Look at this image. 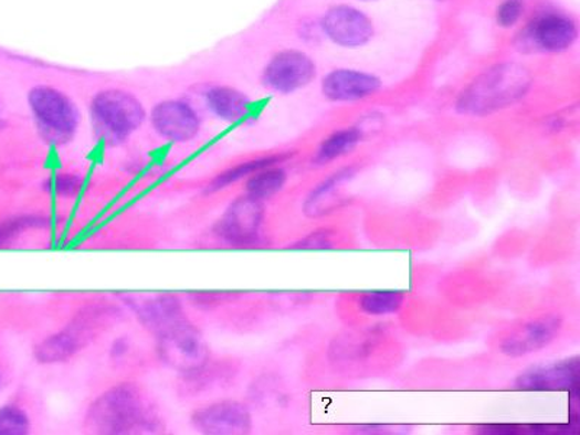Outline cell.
I'll list each match as a JSON object with an SVG mask.
<instances>
[{"label":"cell","instance_id":"6da1fadb","mask_svg":"<svg viewBox=\"0 0 580 435\" xmlns=\"http://www.w3.org/2000/svg\"><path fill=\"white\" fill-rule=\"evenodd\" d=\"M531 77L526 68L514 63L487 68L462 92L457 110L463 115L485 117L508 108L530 89Z\"/></svg>","mask_w":580,"mask_h":435},{"label":"cell","instance_id":"7a4b0ae2","mask_svg":"<svg viewBox=\"0 0 580 435\" xmlns=\"http://www.w3.org/2000/svg\"><path fill=\"white\" fill-rule=\"evenodd\" d=\"M87 423L99 434H131L152 428V416L141 391L123 383L97 397L87 414Z\"/></svg>","mask_w":580,"mask_h":435},{"label":"cell","instance_id":"3957f363","mask_svg":"<svg viewBox=\"0 0 580 435\" xmlns=\"http://www.w3.org/2000/svg\"><path fill=\"white\" fill-rule=\"evenodd\" d=\"M93 115L109 137L120 140L139 128L146 114L136 97L120 91H108L93 100Z\"/></svg>","mask_w":580,"mask_h":435},{"label":"cell","instance_id":"277c9868","mask_svg":"<svg viewBox=\"0 0 580 435\" xmlns=\"http://www.w3.org/2000/svg\"><path fill=\"white\" fill-rule=\"evenodd\" d=\"M30 105L36 119L49 131L57 136H72L78 124V113L62 92L40 86L31 91Z\"/></svg>","mask_w":580,"mask_h":435},{"label":"cell","instance_id":"5b68a950","mask_svg":"<svg viewBox=\"0 0 580 435\" xmlns=\"http://www.w3.org/2000/svg\"><path fill=\"white\" fill-rule=\"evenodd\" d=\"M323 28L328 39L346 49L368 44L373 36V24L359 9L338 4L325 13Z\"/></svg>","mask_w":580,"mask_h":435},{"label":"cell","instance_id":"8992f818","mask_svg":"<svg viewBox=\"0 0 580 435\" xmlns=\"http://www.w3.org/2000/svg\"><path fill=\"white\" fill-rule=\"evenodd\" d=\"M315 64L300 51H283L268 63L264 83L273 91L291 94L309 85L315 77Z\"/></svg>","mask_w":580,"mask_h":435},{"label":"cell","instance_id":"52a82bcc","mask_svg":"<svg viewBox=\"0 0 580 435\" xmlns=\"http://www.w3.org/2000/svg\"><path fill=\"white\" fill-rule=\"evenodd\" d=\"M263 222V206L260 201L247 197L232 203L218 225V234L226 243L250 245L257 242Z\"/></svg>","mask_w":580,"mask_h":435},{"label":"cell","instance_id":"ba28073f","mask_svg":"<svg viewBox=\"0 0 580 435\" xmlns=\"http://www.w3.org/2000/svg\"><path fill=\"white\" fill-rule=\"evenodd\" d=\"M578 39V26L573 20L560 12H545L528 25L526 40L538 50L549 53L572 47Z\"/></svg>","mask_w":580,"mask_h":435},{"label":"cell","instance_id":"9c48e42d","mask_svg":"<svg viewBox=\"0 0 580 435\" xmlns=\"http://www.w3.org/2000/svg\"><path fill=\"white\" fill-rule=\"evenodd\" d=\"M194 427L212 435L247 434L252 429V416L239 402L224 401L198 410L192 415Z\"/></svg>","mask_w":580,"mask_h":435},{"label":"cell","instance_id":"30bf717a","mask_svg":"<svg viewBox=\"0 0 580 435\" xmlns=\"http://www.w3.org/2000/svg\"><path fill=\"white\" fill-rule=\"evenodd\" d=\"M561 330V319L556 315L534 319L503 341L500 351L509 358L536 353L556 340Z\"/></svg>","mask_w":580,"mask_h":435},{"label":"cell","instance_id":"8fae6325","mask_svg":"<svg viewBox=\"0 0 580 435\" xmlns=\"http://www.w3.org/2000/svg\"><path fill=\"white\" fill-rule=\"evenodd\" d=\"M579 359L565 360L527 370L515 386L523 391H572L579 385Z\"/></svg>","mask_w":580,"mask_h":435},{"label":"cell","instance_id":"7c38bea8","mask_svg":"<svg viewBox=\"0 0 580 435\" xmlns=\"http://www.w3.org/2000/svg\"><path fill=\"white\" fill-rule=\"evenodd\" d=\"M161 350L166 360L179 368L192 369L205 359V347L199 339L197 330L183 321L159 336Z\"/></svg>","mask_w":580,"mask_h":435},{"label":"cell","instance_id":"4fadbf2b","mask_svg":"<svg viewBox=\"0 0 580 435\" xmlns=\"http://www.w3.org/2000/svg\"><path fill=\"white\" fill-rule=\"evenodd\" d=\"M92 322L89 317L81 318L72 326H68L66 330L49 337V339L36 347V359L41 363L66 362L89 342L93 328L91 326Z\"/></svg>","mask_w":580,"mask_h":435},{"label":"cell","instance_id":"5bb4252c","mask_svg":"<svg viewBox=\"0 0 580 435\" xmlns=\"http://www.w3.org/2000/svg\"><path fill=\"white\" fill-rule=\"evenodd\" d=\"M380 89V81L373 74L348 71L331 72L323 82V94L333 102H355L375 95Z\"/></svg>","mask_w":580,"mask_h":435},{"label":"cell","instance_id":"9a60e30c","mask_svg":"<svg viewBox=\"0 0 580 435\" xmlns=\"http://www.w3.org/2000/svg\"><path fill=\"white\" fill-rule=\"evenodd\" d=\"M152 124L157 132L173 141H189L199 129L198 115L183 102H165L152 110Z\"/></svg>","mask_w":580,"mask_h":435},{"label":"cell","instance_id":"2e32d148","mask_svg":"<svg viewBox=\"0 0 580 435\" xmlns=\"http://www.w3.org/2000/svg\"><path fill=\"white\" fill-rule=\"evenodd\" d=\"M137 312L144 326L150 328L157 336L178 326L186 319L182 307L178 300L170 298V296H161V298L137 305Z\"/></svg>","mask_w":580,"mask_h":435},{"label":"cell","instance_id":"e0dca14e","mask_svg":"<svg viewBox=\"0 0 580 435\" xmlns=\"http://www.w3.org/2000/svg\"><path fill=\"white\" fill-rule=\"evenodd\" d=\"M207 99L212 113L225 121H239L249 114L247 97L230 87H215L209 92Z\"/></svg>","mask_w":580,"mask_h":435},{"label":"cell","instance_id":"ac0fdd59","mask_svg":"<svg viewBox=\"0 0 580 435\" xmlns=\"http://www.w3.org/2000/svg\"><path fill=\"white\" fill-rule=\"evenodd\" d=\"M361 141V131L357 128L340 129L329 136L319 147L317 156H315V165L324 166L331 163L338 157L347 155L355 150L357 145Z\"/></svg>","mask_w":580,"mask_h":435},{"label":"cell","instance_id":"d6986e66","mask_svg":"<svg viewBox=\"0 0 580 435\" xmlns=\"http://www.w3.org/2000/svg\"><path fill=\"white\" fill-rule=\"evenodd\" d=\"M403 303H405V296L398 291H373V294L360 296L359 309L370 317H383V315L398 312Z\"/></svg>","mask_w":580,"mask_h":435},{"label":"cell","instance_id":"ffe728a7","mask_svg":"<svg viewBox=\"0 0 580 435\" xmlns=\"http://www.w3.org/2000/svg\"><path fill=\"white\" fill-rule=\"evenodd\" d=\"M285 182L286 174L282 169H262L249 180L247 194L255 201H263L281 191Z\"/></svg>","mask_w":580,"mask_h":435},{"label":"cell","instance_id":"44dd1931","mask_svg":"<svg viewBox=\"0 0 580 435\" xmlns=\"http://www.w3.org/2000/svg\"><path fill=\"white\" fill-rule=\"evenodd\" d=\"M278 160H281V157H264V159L247 161V163L236 166V168L222 173L220 178L212 183L211 189L212 191H218V189L230 187L231 183L245 178V176H252L257 173L259 170L272 168Z\"/></svg>","mask_w":580,"mask_h":435},{"label":"cell","instance_id":"7402d4cb","mask_svg":"<svg viewBox=\"0 0 580 435\" xmlns=\"http://www.w3.org/2000/svg\"><path fill=\"white\" fill-rule=\"evenodd\" d=\"M355 174L352 169H345L334 173L331 178L324 180L321 184H318L317 188L310 192L308 199L305 202V212L309 215H315V212L318 211L319 205L324 199H328L329 194L337 191V188L340 187L342 182H346L347 179H350Z\"/></svg>","mask_w":580,"mask_h":435},{"label":"cell","instance_id":"603a6c76","mask_svg":"<svg viewBox=\"0 0 580 435\" xmlns=\"http://www.w3.org/2000/svg\"><path fill=\"white\" fill-rule=\"evenodd\" d=\"M30 429V421L25 412L15 406L0 409V435H23Z\"/></svg>","mask_w":580,"mask_h":435},{"label":"cell","instance_id":"cb8c5ba5","mask_svg":"<svg viewBox=\"0 0 580 435\" xmlns=\"http://www.w3.org/2000/svg\"><path fill=\"white\" fill-rule=\"evenodd\" d=\"M524 13V4L521 0H505L499 4L496 11V22L499 26L510 28L521 20Z\"/></svg>","mask_w":580,"mask_h":435},{"label":"cell","instance_id":"d4e9b609","mask_svg":"<svg viewBox=\"0 0 580 435\" xmlns=\"http://www.w3.org/2000/svg\"><path fill=\"white\" fill-rule=\"evenodd\" d=\"M331 245L333 242L329 240V233H327V231H323V233H314L313 235H309V237L305 238L304 242L295 245V248L317 250L331 247Z\"/></svg>","mask_w":580,"mask_h":435},{"label":"cell","instance_id":"484cf974","mask_svg":"<svg viewBox=\"0 0 580 435\" xmlns=\"http://www.w3.org/2000/svg\"><path fill=\"white\" fill-rule=\"evenodd\" d=\"M7 231L0 229V244L4 242V237H7Z\"/></svg>","mask_w":580,"mask_h":435},{"label":"cell","instance_id":"4316f807","mask_svg":"<svg viewBox=\"0 0 580 435\" xmlns=\"http://www.w3.org/2000/svg\"><path fill=\"white\" fill-rule=\"evenodd\" d=\"M2 125H3L2 108H0V127H2Z\"/></svg>","mask_w":580,"mask_h":435},{"label":"cell","instance_id":"83f0119b","mask_svg":"<svg viewBox=\"0 0 580 435\" xmlns=\"http://www.w3.org/2000/svg\"><path fill=\"white\" fill-rule=\"evenodd\" d=\"M361 2H375V0H361Z\"/></svg>","mask_w":580,"mask_h":435}]
</instances>
